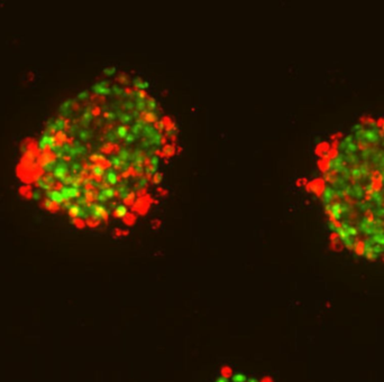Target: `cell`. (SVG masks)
Returning a JSON list of instances; mask_svg holds the SVG:
<instances>
[{
	"label": "cell",
	"mask_w": 384,
	"mask_h": 382,
	"mask_svg": "<svg viewBox=\"0 0 384 382\" xmlns=\"http://www.w3.org/2000/svg\"><path fill=\"white\" fill-rule=\"evenodd\" d=\"M62 195H63L65 200L67 198H73V197H77L79 194H80V192L77 189V187H63L62 188V191H61Z\"/></svg>",
	"instance_id": "obj_1"
},
{
	"label": "cell",
	"mask_w": 384,
	"mask_h": 382,
	"mask_svg": "<svg viewBox=\"0 0 384 382\" xmlns=\"http://www.w3.org/2000/svg\"><path fill=\"white\" fill-rule=\"evenodd\" d=\"M93 215L98 219H107V212L104 211V208L100 205H93L92 208Z\"/></svg>",
	"instance_id": "obj_2"
},
{
	"label": "cell",
	"mask_w": 384,
	"mask_h": 382,
	"mask_svg": "<svg viewBox=\"0 0 384 382\" xmlns=\"http://www.w3.org/2000/svg\"><path fill=\"white\" fill-rule=\"evenodd\" d=\"M48 197L53 202H56V203H63L65 201V197L62 195V193L60 191H53L48 193Z\"/></svg>",
	"instance_id": "obj_3"
},
{
	"label": "cell",
	"mask_w": 384,
	"mask_h": 382,
	"mask_svg": "<svg viewBox=\"0 0 384 382\" xmlns=\"http://www.w3.org/2000/svg\"><path fill=\"white\" fill-rule=\"evenodd\" d=\"M93 90L96 93H99V94H109L111 92L110 89L108 86H106V84L104 83H98L96 84L93 86Z\"/></svg>",
	"instance_id": "obj_4"
},
{
	"label": "cell",
	"mask_w": 384,
	"mask_h": 382,
	"mask_svg": "<svg viewBox=\"0 0 384 382\" xmlns=\"http://www.w3.org/2000/svg\"><path fill=\"white\" fill-rule=\"evenodd\" d=\"M126 214H127V208H126L125 205H118L117 208H115V211H114L115 218H124Z\"/></svg>",
	"instance_id": "obj_5"
},
{
	"label": "cell",
	"mask_w": 384,
	"mask_h": 382,
	"mask_svg": "<svg viewBox=\"0 0 384 382\" xmlns=\"http://www.w3.org/2000/svg\"><path fill=\"white\" fill-rule=\"evenodd\" d=\"M40 147H52L54 146V138L51 136H44L40 141Z\"/></svg>",
	"instance_id": "obj_6"
},
{
	"label": "cell",
	"mask_w": 384,
	"mask_h": 382,
	"mask_svg": "<svg viewBox=\"0 0 384 382\" xmlns=\"http://www.w3.org/2000/svg\"><path fill=\"white\" fill-rule=\"evenodd\" d=\"M67 174V168L65 166H58L57 168H55V171H54V176L56 178H64L65 177V175Z\"/></svg>",
	"instance_id": "obj_7"
},
{
	"label": "cell",
	"mask_w": 384,
	"mask_h": 382,
	"mask_svg": "<svg viewBox=\"0 0 384 382\" xmlns=\"http://www.w3.org/2000/svg\"><path fill=\"white\" fill-rule=\"evenodd\" d=\"M115 192L112 188H104V191L101 192V194L99 195V200H108V198L114 197Z\"/></svg>",
	"instance_id": "obj_8"
},
{
	"label": "cell",
	"mask_w": 384,
	"mask_h": 382,
	"mask_svg": "<svg viewBox=\"0 0 384 382\" xmlns=\"http://www.w3.org/2000/svg\"><path fill=\"white\" fill-rule=\"evenodd\" d=\"M232 376H234V374H232V369L230 366H228V365L221 366V369H220V376H224L226 379H229V378H232Z\"/></svg>",
	"instance_id": "obj_9"
},
{
	"label": "cell",
	"mask_w": 384,
	"mask_h": 382,
	"mask_svg": "<svg viewBox=\"0 0 384 382\" xmlns=\"http://www.w3.org/2000/svg\"><path fill=\"white\" fill-rule=\"evenodd\" d=\"M69 214H70V216H72V218H77V216H81V215H82V210H81L77 205H72V206L69 208Z\"/></svg>",
	"instance_id": "obj_10"
},
{
	"label": "cell",
	"mask_w": 384,
	"mask_h": 382,
	"mask_svg": "<svg viewBox=\"0 0 384 382\" xmlns=\"http://www.w3.org/2000/svg\"><path fill=\"white\" fill-rule=\"evenodd\" d=\"M232 382H246L247 381V378L244 373H236L234 376H232Z\"/></svg>",
	"instance_id": "obj_11"
},
{
	"label": "cell",
	"mask_w": 384,
	"mask_h": 382,
	"mask_svg": "<svg viewBox=\"0 0 384 382\" xmlns=\"http://www.w3.org/2000/svg\"><path fill=\"white\" fill-rule=\"evenodd\" d=\"M117 134H118V136H119V137H120V138H125V137H127V136H128L127 128H126V127H124V126H120V127L118 128Z\"/></svg>",
	"instance_id": "obj_12"
},
{
	"label": "cell",
	"mask_w": 384,
	"mask_h": 382,
	"mask_svg": "<svg viewBox=\"0 0 384 382\" xmlns=\"http://www.w3.org/2000/svg\"><path fill=\"white\" fill-rule=\"evenodd\" d=\"M107 181H108V183H110V184H112V185L116 184V183H117V176H116V174L109 171L107 174Z\"/></svg>",
	"instance_id": "obj_13"
},
{
	"label": "cell",
	"mask_w": 384,
	"mask_h": 382,
	"mask_svg": "<svg viewBox=\"0 0 384 382\" xmlns=\"http://www.w3.org/2000/svg\"><path fill=\"white\" fill-rule=\"evenodd\" d=\"M215 382H229V381H228V379H226V378H224V376H218V378L216 379Z\"/></svg>",
	"instance_id": "obj_14"
},
{
	"label": "cell",
	"mask_w": 384,
	"mask_h": 382,
	"mask_svg": "<svg viewBox=\"0 0 384 382\" xmlns=\"http://www.w3.org/2000/svg\"><path fill=\"white\" fill-rule=\"evenodd\" d=\"M93 169H94V171H93L94 173H96V174H98V175H101L102 173H104V171H101L100 168H98V167H94Z\"/></svg>",
	"instance_id": "obj_15"
},
{
	"label": "cell",
	"mask_w": 384,
	"mask_h": 382,
	"mask_svg": "<svg viewBox=\"0 0 384 382\" xmlns=\"http://www.w3.org/2000/svg\"><path fill=\"white\" fill-rule=\"evenodd\" d=\"M261 382H273V381H272V379H271V378H269V376H265V378H263L262 381H261Z\"/></svg>",
	"instance_id": "obj_16"
},
{
	"label": "cell",
	"mask_w": 384,
	"mask_h": 382,
	"mask_svg": "<svg viewBox=\"0 0 384 382\" xmlns=\"http://www.w3.org/2000/svg\"><path fill=\"white\" fill-rule=\"evenodd\" d=\"M247 382H257V380L254 379V378H250V379H248V381Z\"/></svg>",
	"instance_id": "obj_17"
}]
</instances>
